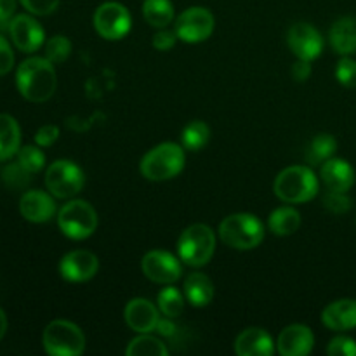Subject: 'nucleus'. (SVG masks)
<instances>
[{
    "label": "nucleus",
    "instance_id": "f257e3e1",
    "mask_svg": "<svg viewBox=\"0 0 356 356\" xmlns=\"http://www.w3.org/2000/svg\"><path fill=\"white\" fill-rule=\"evenodd\" d=\"M17 90L31 103H45L56 92L54 65L47 58H28L16 72Z\"/></svg>",
    "mask_w": 356,
    "mask_h": 356
},
{
    "label": "nucleus",
    "instance_id": "f03ea898",
    "mask_svg": "<svg viewBox=\"0 0 356 356\" xmlns=\"http://www.w3.org/2000/svg\"><path fill=\"white\" fill-rule=\"evenodd\" d=\"M273 191L285 204H305L318 193V179L309 167H287L275 179Z\"/></svg>",
    "mask_w": 356,
    "mask_h": 356
},
{
    "label": "nucleus",
    "instance_id": "7ed1b4c3",
    "mask_svg": "<svg viewBox=\"0 0 356 356\" xmlns=\"http://www.w3.org/2000/svg\"><path fill=\"white\" fill-rule=\"evenodd\" d=\"M219 236L232 249H256L264 238V226L254 214L240 212L225 218L219 225Z\"/></svg>",
    "mask_w": 356,
    "mask_h": 356
},
{
    "label": "nucleus",
    "instance_id": "20e7f679",
    "mask_svg": "<svg viewBox=\"0 0 356 356\" xmlns=\"http://www.w3.org/2000/svg\"><path fill=\"white\" fill-rule=\"evenodd\" d=\"M184 149L176 143H162L149 149L141 160V174L149 181H167L184 169Z\"/></svg>",
    "mask_w": 356,
    "mask_h": 356
},
{
    "label": "nucleus",
    "instance_id": "39448f33",
    "mask_svg": "<svg viewBox=\"0 0 356 356\" xmlns=\"http://www.w3.org/2000/svg\"><path fill=\"white\" fill-rule=\"evenodd\" d=\"M216 250V235L209 226L193 225L181 233L177 240V252L188 266L202 268L212 259Z\"/></svg>",
    "mask_w": 356,
    "mask_h": 356
},
{
    "label": "nucleus",
    "instance_id": "423d86ee",
    "mask_svg": "<svg viewBox=\"0 0 356 356\" xmlns=\"http://www.w3.org/2000/svg\"><path fill=\"white\" fill-rule=\"evenodd\" d=\"M45 351L52 356H79L86 350V336L79 325L68 320H54L42 336Z\"/></svg>",
    "mask_w": 356,
    "mask_h": 356
},
{
    "label": "nucleus",
    "instance_id": "0eeeda50",
    "mask_svg": "<svg viewBox=\"0 0 356 356\" xmlns=\"http://www.w3.org/2000/svg\"><path fill=\"white\" fill-rule=\"evenodd\" d=\"M58 225L63 235L72 240H86L96 232L97 212L89 202L72 200L61 207Z\"/></svg>",
    "mask_w": 356,
    "mask_h": 356
},
{
    "label": "nucleus",
    "instance_id": "6e6552de",
    "mask_svg": "<svg viewBox=\"0 0 356 356\" xmlns=\"http://www.w3.org/2000/svg\"><path fill=\"white\" fill-rule=\"evenodd\" d=\"M82 169L70 160H56L45 172V186L56 198H72L83 188Z\"/></svg>",
    "mask_w": 356,
    "mask_h": 356
},
{
    "label": "nucleus",
    "instance_id": "1a4fd4ad",
    "mask_svg": "<svg viewBox=\"0 0 356 356\" xmlns=\"http://www.w3.org/2000/svg\"><path fill=\"white\" fill-rule=\"evenodd\" d=\"M132 24L131 13L118 2H104L94 13V28L106 40H120Z\"/></svg>",
    "mask_w": 356,
    "mask_h": 356
},
{
    "label": "nucleus",
    "instance_id": "9d476101",
    "mask_svg": "<svg viewBox=\"0 0 356 356\" xmlns=\"http://www.w3.org/2000/svg\"><path fill=\"white\" fill-rule=\"evenodd\" d=\"M177 38L186 44H198L207 40L214 31V16L205 7H190L174 23Z\"/></svg>",
    "mask_w": 356,
    "mask_h": 356
},
{
    "label": "nucleus",
    "instance_id": "9b49d317",
    "mask_svg": "<svg viewBox=\"0 0 356 356\" xmlns=\"http://www.w3.org/2000/svg\"><path fill=\"white\" fill-rule=\"evenodd\" d=\"M141 268L148 280L162 285L174 284L183 275L179 259L165 250H152L146 254L141 261Z\"/></svg>",
    "mask_w": 356,
    "mask_h": 356
},
{
    "label": "nucleus",
    "instance_id": "f8f14e48",
    "mask_svg": "<svg viewBox=\"0 0 356 356\" xmlns=\"http://www.w3.org/2000/svg\"><path fill=\"white\" fill-rule=\"evenodd\" d=\"M287 44L298 59H306V61H313L323 51L322 35L308 23L292 24L287 33Z\"/></svg>",
    "mask_w": 356,
    "mask_h": 356
},
{
    "label": "nucleus",
    "instance_id": "ddd939ff",
    "mask_svg": "<svg viewBox=\"0 0 356 356\" xmlns=\"http://www.w3.org/2000/svg\"><path fill=\"white\" fill-rule=\"evenodd\" d=\"M7 28H9V33L14 45L21 52H35L44 44V28L40 26V23L35 17L28 16V14L14 16Z\"/></svg>",
    "mask_w": 356,
    "mask_h": 356
},
{
    "label": "nucleus",
    "instance_id": "4468645a",
    "mask_svg": "<svg viewBox=\"0 0 356 356\" xmlns=\"http://www.w3.org/2000/svg\"><path fill=\"white\" fill-rule=\"evenodd\" d=\"M97 270H99V261H97L96 254L82 249L68 252L59 263L61 277L68 282H76V284L96 277Z\"/></svg>",
    "mask_w": 356,
    "mask_h": 356
},
{
    "label": "nucleus",
    "instance_id": "2eb2a0df",
    "mask_svg": "<svg viewBox=\"0 0 356 356\" xmlns=\"http://www.w3.org/2000/svg\"><path fill=\"white\" fill-rule=\"evenodd\" d=\"M277 343L278 353L282 356H306L315 346V336L308 325L294 323L282 330Z\"/></svg>",
    "mask_w": 356,
    "mask_h": 356
},
{
    "label": "nucleus",
    "instance_id": "dca6fc26",
    "mask_svg": "<svg viewBox=\"0 0 356 356\" xmlns=\"http://www.w3.org/2000/svg\"><path fill=\"white\" fill-rule=\"evenodd\" d=\"M124 318L127 325L138 334H149L156 329L160 320L159 309L152 301L143 298L131 299L124 309Z\"/></svg>",
    "mask_w": 356,
    "mask_h": 356
},
{
    "label": "nucleus",
    "instance_id": "f3484780",
    "mask_svg": "<svg viewBox=\"0 0 356 356\" xmlns=\"http://www.w3.org/2000/svg\"><path fill=\"white\" fill-rule=\"evenodd\" d=\"M19 212L30 222H47L54 216L56 204L45 191L31 190L21 197Z\"/></svg>",
    "mask_w": 356,
    "mask_h": 356
},
{
    "label": "nucleus",
    "instance_id": "a211bd4d",
    "mask_svg": "<svg viewBox=\"0 0 356 356\" xmlns=\"http://www.w3.org/2000/svg\"><path fill=\"white\" fill-rule=\"evenodd\" d=\"M235 353L238 356H271L275 353L273 339L266 330L250 327L236 337Z\"/></svg>",
    "mask_w": 356,
    "mask_h": 356
},
{
    "label": "nucleus",
    "instance_id": "6ab92c4d",
    "mask_svg": "<svg viewBox=\"0 0 356 356\" xmlns=\"http://www.w3.org/2000/svg\"><path fill=\"white\" fill-rule=\"evenodd\" d=\"M322 322L327 329L344 332L356 327V299H339L327 306L322 313Z\"/></svg>",
    "mask_w": 356,
    "mask_h": 356
},
{
    "label": "nucleus",
    "instance_id": "aec40b11",
    "mask_svg": "<svg viewBox=\"0 0 356 356\" xmlns=\"http://www.w3.org/2000/svg\"><path fill=\"white\" fill-rule=\"evenodd\" d=\"M320 176L325 186L334 191H348L355 184L353 167L341 159H329L323 162Z\"/></svg>",
    "mask_w": 356,
    "mask_h": 356
},
{
    "label": "nucleus",
    "instance_id": "412c9836",
    "mask_svg": "<svg viewBox=\"0 0 356 356\" xmlns=\"http://www.w3.org/2000/svg\"><path fill=\"white\" fill-rule=\"evenodd\" d=\"M330 44L336 52L350 56L356 52V17L346 16L337 19L330 28Z\"/></svg>",
    "mask_w": 356,
    "mask_h": 356
},
{
    "label": "nucleus",
    "instance_id": "4be33fe9",
    "mask_svg": "<svg viewBox=\"0 0 356 356\" xmlns=\"http://www.w3.org/2000/svg\"><path fill=\"white\" fill-rule=\"evenodd\" d=\"M184 298L195 308H204L214 299V284L204 273H191L184 280Z\"/></svg>",
    "mask_w": 356,
    "mask_h": 356
},
{
    "label": "nucleus",
    "instance_id": "5701e85b",
    "mask_svg": "<svg viewBox=\"0 0 356 356\" xmlns=\"http://www.w3.org/2000/svg\"><path fill=\"white\" fill-rule=\"evenodd\" d=\"M21 148V129L10 115L0 113V160H9Z\"/></svg>",
    "mask_w": 356,
    "mask_h": 356
},
{
    "label": "nucleus",
    "instance_id": "b1692460",
    "mask_svg": "<svg viewBox=\"0 0 356 356\" xmlns=\"http://www.w3.org/2000/svg\"><path fill=\"white\" fill-rule=\"evenodd\" d=\"M268 226L278 236L294 235L301 226V214L294 207H280L271 212Z\"/></svg>",
    "mask_w": 356,
    "mask_h": 356
},
{
    "label": "nucleus",
    "instance_id": "393cba45",
    "mask_svg": "<svg viewBox=\"0 0 356 356\" xmlns=\"http://www.w3.org/2000/svg\"><path fill=\"white\" fill-rule=\"evenodd\" d=\"M143 16L153 28H167L174 21V6L170 0H145Z\"/></svg>",
    "mask_w": 356,
    "mask_h": 356
},
{
    "label": "nucleus",
    "instance_id": "a878e982",
    "mask_svg": "<svg viewBox=\"0 0 356 356\" xmlns=\"http://www.w3.org/2000/svg\"><path fill=\"white\" fill-rule=\"evenodd\" d=\"M336 149H337V141L334 136L318 134L313 138L312 145H309L308 152H306V156H308L312 165H318V163H323L329 159H332Z\"/></svg>",
    "mask_w": 356,
    "mask_h": 356
},
{
    "label": "nucleus",
    "instance_id": "bb28decb",
    "mask_svg": "<svg viewBox=\"0 0 356 356\" xmlns=\"http://www.w3.org/2000/svg\"><path fill=\"white\" fill-rule=\"evenodd\" d=\"M127 356H165L169 353L165 343L149 334H141L139 337L131 341L127 346Z\"/></svg>",
    "mask_w": 356,
    "mask_h": 356
},
{
    "label": "nucleus",
    "instance_id": "cd10ccee",
    "mask_svg": "<svg viewBox=\"0 0 356 356\" xmlns=\"http://www.w3.org/2000/svg\"><path fill=\"white\" fill-rule=\"evenodd\" d=\"M209 138H211V129H209V125L202 120H193L183 129L181 143H183V146L186 149L198 152V149H202L207 145Z\"/></svg>",
    "mask_w": 356,
    "mask_h": 356
},
{
    "label": "nucleus",
    "instance_id": "c85d7f7f",
    "mask_svg": "<svg viewBox=\"0 0 356 356\" xmlns=\"http://www.w3.org/2000/svg\"><path fill=\"white\" fill-rule=\"evenodd\" d=\"M184 298L176 287H165L159 294V309L163 316L177 318L183 313Z\"/></svg>",
    "mask_w": 356,
    "mask_h": 356
},
{
    "label": "nucleus",
    "instance_id": "c756f323",
    "mask_svg": "<svg viewBox=\"0 0 356 356\" xmlns=\"http://www.w3.org/2000/svg\"><path fill=\"white\" fill-rule=\"evenodd\" d=\"M72 54V42L63 35H56V37L49 38L45 44V58L52 63V65H61Z\"/></svg>",
    "mask_w": 356,
    "mask_h": 356
},
{
    "label": "nucleus",
    "instance_id": "7c9ffc66",
    "mask_svg": "<svg viewBox=\"0 0 356 356\" xmlns=\"http://www.w3.org/2000/svg\"><path fill=\"white\" fill-rule=\"evenodd\" d=\"M17 162L24 167L30 174H37L44 169L45 155L37 146H23L17 152Z\"/></svg>",
    "mask_w": 356,
    "mask_h": 356
},
{
    "label": "nucleus",
    "instance_id": "2f4dec72",
    "mask_svg": "<svg viewBox=\"0 0 356 356\" xmlns=\"http://www.w3.org/2000/svg\"><path fill=\"white\" fill-rule=\"evenodd\" d=\"M323 205H325L327 211L334 212V214H344L351 209L353 202L348 197L346 191H334L329 190L323 197Z\"/></svg>",
    "mask_w": 356,
    "mask_h": 356
},
{
    "label": "nucleus",
    "instance_id": "473e14b6",
    "mask_svg": "<svg viewBox=\"0 0 356 356\" xmlns=\"http://www.w3.org/2000/svg\"><path fill=\"white\" fill-rule=\"evenodd\" d=\"M2 177L3 181H6L7 186L10 188H24L30 183V172H28L19 162L7 165L6 169H3Z\"/></svg>",
    "mask_w": 356,
    "mask_h": 356
},
{
    "label": "nucleus",
    "instance_id": "72a5a7b5",
    "mask_svg": "<svg viewBox=\"0 0 356 356\" xmlns=\"http://www.w3.org/2000/svg\"><path fill=\"white\" fill-rule=\"evenodd\" d=\"M336 76L339 80L341 86L348 87V89H355L356 87V61L351 58H343L337 63Z\"/></svg>",
    "mask_w": 356,
    "mask_h": 356
},
{
    "label": "nucleus",
    "instance_id": "f704fd0d",
    "mask_svg": "<svg viewBox=\"0 0 356 356\" xmlns=\"http://www.w3.org/2000/svg\"><path fill=\"white\" fill-rule=\"evenodd\" d=\"M327 353L330 356H356L355 339L346 336H339L332 339L327 346Z\"/></svg>",
    "mask_w": 356,
    "mask_h": 356
},
{
    "label": "nucleus",
    "instance_id": "c9c22d12",
    "mask_svg": "<svg viewBox=\"0 0 356 356\" xmlns=\"http://www.w3.org/2000/svg\"><path fill=\"white\" fill-rule=\"evenodd\" d=\"M19 2L28 13L35 14V16H47V14L54 13L59 6V0H19Z\"/></svg>",
    "mask_w": 356,
    "mask_h": 356
},
{
    "label": "nucleus",
    "instance_id": "e433bc0d",
    "mask_svg": "<svg viewBox=\"0 0 356 356\" xmlns=\"http://www.w3.org/2000/svg\"><path fill=\"white\" fill-rule=\"evenodd\" d=\"M14 66V52L6 37L0 35V76L7 75Z\"/></svg>",
    "mask_w": 356,
    "mask_h": 356
},
{
    "label": "nucleus",
    "instance_id": "4c0bfd02",
    "mask_svg": "<svg viewBox=\"0 0 356 356\" xmlns=\"http://www.w3.org/2000/svg\"><path fill=\"white\" fill-rule=\"evenodd\" d=\"M176 40H177V35L176 31H170V30H165V28H162L160 31H156L155 37H153V47L156 49V51H170V49L176 45Z\"/></svg>",
    "mask_w": 356,
    "mask_h": 356
},
{
    "label": "nucleus",
    "instance_id": "58836bf2",
    "mask_svg": "<svg viewBox=\"0 0 356 356\" xmlns=\"http://www.w3.org/2000/svg\"><path fill=\"white\" fill-rule=\"evenodd\" d=\"M59 138V129L56 125H44L37 131L35 134V143L42 148H47V146L54 145Z\"/></svg>",
    "mask_w": 356,
    "mask_h": 356
},
{
    "label": "nucleus",
    "instance_id": "ea45409f",
    "mask_svg": "<svg viewBox=\"0 0 356 356\" xmlns=\"http://www.w3.org/2000/svg\"><path fill=\"white\" fill-rule=\"evenodd\" d=\"M292 75L298 82H306L312 75V61H306V59H298L292 66Z\"/></svg>",
    "mask_w": 356,
    "mask_h": 356
},
{
    "label": "nucleus",
    "instance_id": "a19ab883",
    "mask_svg": "<svg viewBox=\"0 0 356 356\" xmlns=\"http://www.w3.org/2000/svg\"><path fill=\"white\" fill-rule=\"evenodd\" d=\"M16 13V0H0V26H9Z\"/></svg>",
    "mask_w": 356,
    "mask_h": 356
},
{
    "label": "nucleus",
    "instance_id": "79ce46f5",
    "mask_svg": "<svg viewBox=\"0 0 356 356\" xmlns=\"http://www.w3.org/2000/svg\"><path fill=\"white\" fill-rule=\"evenodd\" d=\"M156 332L160 334V336H165V337H170L176 334V325H174L172 322H170L169 316H165V318H160L159 323H156Z\"/></svg>",
    "mask_w": 356,
    "mask_h": 356
},
{
    "label": "nucleus",
    "instance_id": "37998d69",
    "mask_svg": "<svg viewBox=\"0 0 356 356\" xmlns=\"http://www.w3.org/2000/svg\"><path fill=\"white\" fill-rule=\"evenodd\" d=\"M7 332V316L6 313L2 312V308H0V341H2V337L6 336Z\"/></svg>",
    "mask_w": 356,
    "mask_h": 356
}]
</instances>
